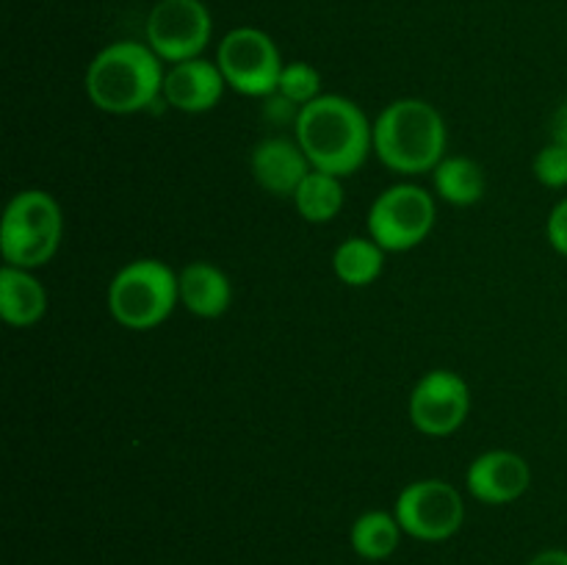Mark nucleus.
Instances as JSON below:
<instances>
[{
	"mask_svg": "<svg viewBox=\"0 0 567 565\" xmlns=\"http://www.w3.org/2000/svg\"><path fill=\"white\" fill-rule=\"evenodd\" d=\"M293 131L310 166L327 175H354L374 153V125L363 109L343 94H321L302 105Z\"/></svg>",
	"mask_w": 567,
	"mask_h": 565,
	"instance_id": "nucleus-1",
	"label": "nucleus"
},
{
	"mask_svg": "<svg viewBox=\"0 0 567 565\" xmlns=\"http://www.w3.org/2000/svg\"><path fill=\"white\" fill-rule=\"evenodd\" d=\"M164 64L147 42H111L86 70V94L105 114H138L164 97Z\"/></svg>",
	"mask_w": 567,
	"mask_h": 565,
	"instance_id": "nucleus-2",
	"label": "nucleus"
},
{
	"mask_svg": "<svg viewBox=\"0 0 567 565\" xmlns=\"http://www.w3.org/2000/svg\"><path fill=\"white\" fill-rule=\"evenodd\" d=\"M446 122L441 111L419 97L393 100L374 122V153L399 175L435 172L446 158Z\"/></svg>",
	"mask_w": 567,
	"mask_h": 565,
	"instance_id": "nucleus-3",
	"label": "nucleus"
},
{
	"mask_svg": "<svg viewBox=\"0 0 567 565\" xmlns=\"http://www.w3.org/2000/svg\"><path fill=\"white\" fill-rule=\"evenodd\" d=\"M64 216L53 194L42 188H25L6 205L0 222V255L3 264L17 269H39L59 253Z\"/></svg>",
	"mask_w": 567,
	"mask_h": 565,
	"instance_id": "nucleus-4",
	"label": "nucleus"
},
{
	"mask_svg": "<svg viewBox=\"0 0 567 565\" xmlns=\"http://www.w3.org/2000/svg\"><path fill=\"white\" fill-rule=\"evenodd\" d=\"M181 302L172 266L155 258H138L122 266L109 286V310L127 330H153L164 325Z\"/></svg>",
	"mask_w": 567,
	"mask_h": 565,
	"instance_id": "nucleus-5",
	"label": "nucleus"
},
{
	"mask_svg": "<svg viewBox=\"0 0 567 565\" xmlns=\"http://www.w3.org/2000/svg\"><path fill=\"white\" fill-rule=\"evenodd\" d=\"M435 197L415 183H396L385 188L369 208V236L380 244L385 253H408L435 227Z\"/></svg>",
	"mask_w": 567,
	"mask_h": 565,
	"instance_id": "nucleus-6",
	"label": "nucleus"
},
{
	"mask_svg": "<svg viewBox=\"0 0 567 565\" xmlns=\"http://www.w3.org/2000/svg\"><path fill=\"white\" fill-rule=\"evenodd\" d=\"M216 64L227 86L247 97H271L282 75V59L275 39L252 25L233 28L221 37Z\"/></svg>",
	"mask_w": 567,
	"mask_h": 565,
	"instance_id": "nucleus-7",
	"label": "nucleus"
},
{
	"mask_svg": "<svg viewBox=\"0 0 567 565\" xmlns=\"http://www.w3.org/2000/svg\"><path fill=\"white\" fill-rule=\"evenodd\" d=\"M393 515L404 535L424 543H441L457 535L463 526L465 502L452 482L419 480L402 487L393 504Z\"/></svg>",
	"mask_w": 567,
	"mask_h": 565,
	"instance_id": "nucleus-8",
	"label": "nucleus"
},
{
	"mask_svg": "<svg viewBox=\"0 0 567 565\" xmlns=\"http://www.w3.org/2000/svg\"><path fill=\"white\" fill-rule=\"evenodd\" d=\"M214 37V17L203 0H158L144 22V42L161 61H192Z\"/></svg>",
	"mask_w": 567,
	"mask_h": 565,
	"instance_id": "nucleus-9",
	"label": "nucleus"
},
{
	"mask_svg": "<svg viewBox=\"0 0 567 565\" xmlns=\"http://www.w3.org/2000/svg\"><path fill=\"white\" fill-rule=\"evenodd\" d=\"M471 413V388L457 371L432 369L410 393V421L430 438H446L465 424Z\"/></svg>",
	"mask_w": 567,
	"mask_h": 565,
	"instance_id": "nucleus-10",
	"label": "nucleus"
},
{
	"mask_svg": "<svg viewBox=\"0 0 567 565\" xmlns=\"http://www.w3.org/2000/svg\"><path fill=\"white\" fill-rule=\"evenodd\" d=\"M468 493L482 504H509L532 485V469L518 452L493 449L480 454L465 471Z\"/></svg>",
	"mask_w": 567,
	"mask_h": 565,
	"instance_id": "nucleus-11",
	"label": "nucleus"
},
{
	"mask_svg": "<svg viewBox=\"0 0 567 565\" xmlns=\"http://www.w3.org/2000/svg\"><path fill=\"white\" fill-rule=\"evenodd\" d=\"M227 81L219 64L208 59H192L172 64L164 78V100L177 111L186 114H205L221 100Z\"/></svg>",
	"mask_w": 567,
	"mask_h": 565,
	"instance_id": "nucleus-12",
	"label": "nucleus"
},
{
	"mask_svg": "<svg viewBox=\"0 0 567 565\" xmlns=\"http://www.w3.org/2000/svg\"><path fill=\"white\" fill-rule=\"evenodd\" d=\"M249 166H252V177L258 181V186L275 197H293L299 183L313 170L297 138L291 142L282 136L264 138L252 150Z\"/></svg>",
	"mask_w": 567,
	"mask_h": 565,
	"instance_id": "nucleus-13",
	"label": "nucleus"
},
{
	"mask_svg": "<svg viewBox=\"0 0 567 565\" xmlns=\"http://www.w3.org/2000/svg\"><path fill=\"white\" fill-rule=\"evenodd\" d=\"M177 288H181L183 308L199 319H216L227 314L233 302L230 277L208 260H194L183 266L177 275Z\"/></svg>",
	"mask_w": 567,
	"mask_h": 565,
	"instance_id": "nucleus-14",
	"label": "nucleus"
},
{
	"mask_svg": "<svg viewBox=\"0 0 567 565\" xmlns=\"http://www.w3.org/2000/svg\"><path fill=\"white\" fill-rule=\"evenodd\" d=\"M48 310V291L28 269H0V316L11 327H33Z\"/></svg>",
	"mask_w": 567,
	"mask_h": 565,
	"instance_id": "nucleus-15",
	"label": "nucleus"
},
{
	"mask_svg": "<svg viewBox=\"0 0 567 565\" xmlns=\"http://www.w3.org/2000/svg\"><path fill=\"white\" fill-rule=\"evenodd\" d=\"M437 197L446 199L449 205H474L485 197V170L474 158L465 155H446L432 172Z\"/></svg>",
	"mask_w": 567,
	"mask_h": 565,
	"instance_id": "nucleus-16",
	"label": "nucleus"
},
{
	"mask_svg": "<svg viewBox=\"0 0 567 565\" xmlns=\"http://www.w3.org/2000/svg\"><path fill=\"white\" fill-rule=\"evenodd\" d=\"M402 526H399L396 515L385 513V510H369V513L358 515L349 530V543H352L354 554L371 563L388 559L399 548L402 541Z\"/></svg>",
	"mask_w": 567,
	"mask_h": 565,
	"instance_id": "nucleus-17",
	"label": "nucleus"
},
{
	"mask_svg": "<svg viewBox=\"0 0 567 565\" xmlns=\"http://www.w3.org/2000/svg\"><path fill=\"white\" fill-rule=\"evenodd\" d=\"M382 266H385V249L371 236L347 238L332 253V269H336L338 280L352 288L371 286L382 275Z\"/></svg>",
	"mask_w": 567,
	"mask_h": 565,
	"instance_id": "nucleus-18",
	"label": "nucleus"
},
{
	"mask_svg": "<svg viewBox=\"0 0 567 565\" xmlns=\"http://www.w3.org/2000/svg\"><path fill=\"white\" fill-rule=\"evenodd\" d=\"M293 205H297L299 216L310 225H324L332 222L343 208V186L341 177L327 175V172L310 170L308 177L299 183L297 194H293Z\"/></svg>",
	"mask_w": 567,
	"mask_h": 565,
	"instance_id": "nucleus-19",
	"label": "nucleus"
},
{
	"mask_svg": "<svg viewBox=\"0 0 567 565\" xmlns=\"http://www.w3.org/2000/svg\"><path fill=\"white\" fill-rule=\"evenodd\" d=\"M275 94L286 97L288 103H293L297 109H302V105L321 97V75L316 72V66L308 64V61H291V64L282 66V75Z\"/></svg>",
	"mask_w": 567,
	"mask_h": 565,
	"instance_id": "nucleus-20",
	"label": "nucleus"
},
{
	"mask_svg": "<svg viewBox=\"0 0 567 565\" xmlns=\"http://www.w3.org/2000/svg\"><path fill=\"white\" fill-rule=\"evenodd\" d=\"M535 177L546 188H565L567 186V147L551 142L537 153L535 158Z\"/></svg>",
	"mask_w": 567,
	"mask_h": 565,
	"instance_id": "nucleus-21",
	"label": "nucleus"
},
{
	"mask_svg": "<svg viewBox=\"0 0 567 565\" xmlns=\"http://www.w3.org/2000/svg\"><path fill=\"white\" fill-rule=\"evenodd\" d=\"M546 236H548V244L567 258V197L559 199V203L551 208V214H548Z\"/></svg>",
	"mask_w": 567,
	"mask_h": 565,
	"instance_id": "nucleus-22",
	"label": "nucleus"
},
{
	"mask_svg": "<svg viewBox=\"0 0 567 565\" xmlns=\"http://www.w3.org/2000/svg\"><path fill=\"white\" fill-rule=\"evenodd\" d=\"M551 142L567 147V100L559 105L557 114H554V120H551Z\"/></svg>",
	"mask_w": 567,
	"mask_h": 565,
	"instance_id": "nucleus-23",
	"label": "nucleus"
},
{
	"mask_svg": "<svg viewBox=\"0 0 567 565\" xmlns=\"http://www.w3.org/2000/svg\"><path fill=\"white\" fill-rule=\"evenodd\" d=\"M526 565H567V548H543Z\"/></svg>",
	"mask_w": 567,
	"mask_h": 565,
	"instance_id": "nucleus-24",
	"label": "nucleus"
}]
</instances>
